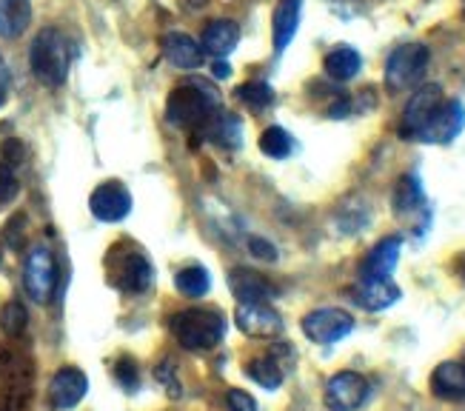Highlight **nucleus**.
<instances>
[{
    "instance_id": "nucleus-1",
    "label": "nucleus",
    "mask_w": 465,
    "mask_h": 411,
    "mask_svg": "<svg viewBox=\"0 0 465 411\" xmlns=\"http://www.w3.org/2000/svg\"><path fill=\"white\" fill-rule=\"evenodd\" d=\"M220 109V92L209 84V80L192 77L186 84L172 89L166 100V117L172 126L180 129H197Z\"/></svg>"
},
{
    "instance_id": "nucleus-2",
    "label": "nucleus",
    "mask_w": 465,
    "mask_h": 411,
    "mask_svg": "<svg viewBox=\"0 0 465 411\" xmlns=\"http://www.w3.org/2000/svg\"><path fill=\"white\" fill-rule=\"evenodd\" d=\"M72 64V46L66 35L60 29H40L37 37L29 46V66L32 75L40 80L44 86L54 89L66 80Z\"/></svg>"
},
{
    "instance_id": "nucleus-3",
    "label": "nucleus",
    "mask_w": 465,
    "mask_h": 411,
    "mask_svg": "<svg viewBox=\"0 0 465 411\" xmlns=\"http://www.w3.org/2000/svg\"><path fill=\"white\" fill-rule=\"evenodd\" d=\"M172 332L177 343L189 352H209L226 335V320L212 308H186L172 317Z\"/></svg>"
},
{
    "instance_id": "nucleus-4",
    "label": "nucleus",
    "mask_w": 465,
    "mask_h": 411,
    "mask_svg": "<svg viewBox=\"0 0 465 411\" xmlns=\"http://www.w3.org/2000/svg\"><path fill=\"white\" fill-rule=\"evenodd\" d=\"M429 60H431L429 46H422V44L397 46L386 60V89L391 95H400V92L420 86L422 77H426Z\"/></svg>"
},
{
    "instance_id": "nucleus-5",
    "label": "nucleus",
    "mask_w": 465,
    "mask_h": 411,
    "mask_svg": "<svg viewBox=\"0 0 465 411\" xmlns=\"http://www.w3.org/2000/svg\"><path fill=\"white\" fill-rule=\"evenodd\" d=\"M24 289L35 303H49L54 289H57V263L54 255L44 246L29 252L26 266H24Z\"/></svg>"
},
{
    "instance_id": "nucleus-6",
    "label": "nucleus",
    "mask_w": 465,
    "mask_h": 411,
    "mask_svg": "<svg viewBox=\"0 0 465 411\" xmlns=\"http://www.w3.org/2000/svg\"><path fill=\"white\" fill-rule=\"evenodd\" d=\"M351 328L354 317L342 312V308H317V312H309L302 317V335L317 346H331L351 335Z\"/></svg>"
},
{
    "instance_id": "nucleus-7",
    "label": "nucleus",
    "mask_w": 465,
    "mask_h": 411,
    "mask_svg": "<svg viewBox=\"0 0 465 411\" xmlns=\"http://www.w3.org/2000/svg\"><path fill=\"white\" fill-rule=\"evenodd\" d=\"M391 206H394V215L400 220H409L417 232H426L429 203H426V192H422L420 180L414 175H402L397 180L394 195H391Z\"/></svg>"
},
{
    "instance_id": "nucleus-8",
    "label": "nucleus",
    "mask_w": 465,
    "mask_h": 411,
    "mask_svg": "<svg viewBox=\"0 0 465 411\" xmlns=\"http://www.w3.org/2000/svg\"><path fill=\"white\" fill-rule=\"evenodd\" d=\"M112 275H114V286L124 289L129 295H143L152 280H154V269L152 263L140 255V252H117L112 255Z\"/></svg>"
},
{
    "instance_id": "nucleus-9",
    "label": "nucleus",
    "mask_w": 465,
    "mask_h": 411,
    "mask_svg": "<svg viewBox=\"0 0 465 411\" xmlns=\"http://www.w3.org/2000/svg\"><path fill=\"white\" fill-rule=\"evenodd\" d=\"M446 100L442 97V89L437 84H429V86H420L411 100L406 112H402V123H400V137L406 140H417V135L422 132V126L431 120V115L440 109V103Z\"/></svg>"
},
{
    "instance_id": "nucleus-10",
    "label": "nucleus",
    "mask_w": 465,
    "mask_h": 411,
    "mask_svg": "<svg viewBox=\"0 0 465 411\" xmlns=\"http://www.w3.org/2000/svg\"><path fill=\"white\" fill-rule=\"evenodd\" d=\"M465 129V106L460 100H442L440 109L417 135L420 143H451Z\"/></svg>"
},
{
    "instance_id": "nucleus-11",
    "label": "nucleus",
    "mask_w": 465,
    "mask_h": 411,
    "mask_svg": "<svg viewBox=\"0 0 465 411\" xmlns=\"http://www.w3.org/2000/svg\"><path fill=\"white\" fill-rule=\"evenodd\" d=\"M369 397V380L357 372H337L326 383V406L331 411H357Z\"/></svg>"
},
{
    "instance_id": "nucleus-12",
    "label": "nucleus",
    "mask_w": 465,
    "mask_h": 411,
    "mask_svg": "<svg viewBox=\"0 0 465 411\" xmlns=\"http://www.w3.org/2000/svg\"><path fill=\"white\" fill-rule=\"evenodd\" d=\"M237 328L249 337L269 340L282 332V320L269 303H240L234 312Z\"/></svg>"
},
{
    "instance_id": "nucleus-13",
    "label": "nucleus",
    "mask_w": 465,
    "mask_h": 411,
    "mask_svg": "<svg viewBox=\"0 0 465 411\" xmlns=\"http://www.w3.org/2000/svg\"><path fill=\"white\" fill-rule=\"evenodd\" d=\"M89 209L97 220L104 223H117L132 212V195L120 186V183H104L97 186L89 197Z\"/></svg>"
},
{
    "instance_id": "nucleus-14",
    "label": "nucleus",
    "mask_w": 465,
    "mask_h": 411,
    "mask_svg": "<svg viewBox=\"0 0 465 411\" xmlns=\"http://www.w3.org/2000/svg\"><path fill=\"white\" fill-rule=\"evenodd\" d=\"M402 252V237L391 235V237H382L374 249L366 255L360 266V280H389L391 272L397 269V260Z\"/></svg>"
},
{
    "instance_id": "nucleus-15",
    "label": "nucleus",
    "mask_w": 465,
    "mask_h": 411,
    "mask_svg": "<svg viewBox=\"0 0 465 411\" xmlns=\"http://www.w3.org/2000/svg\"><path fill=\"white\" fill-rule=\"evenodd\" d=\"M86 392H89L86 375L80 372V368H72V366L60 368L49 383V400L54 408H74L80 400L86 397Z\"/></svg>"
},
{
    "instance_id": "nucleus-16",
    "label": "nucleus",
    "mask_w": 465,
    "mask_h": 411,
    "mask_svg": "<svg viewBox=\"0 0 465 411\" xmlns=\"http://www.w3.org/2000/svg\"><path fill=\"white\" fill-rule=\"evenodd\" d=\"M229 289L240 303H269L277 295V289L266 277L249 269H234L229 275Z\"/></svg>"
},
{
    "instance_id": "nucleus-17",
    "label": "nucleus",
    "mask_w": 465,
    "mask_h": 411,
    "mask_svg": "<svg viewBox=\"0 0 465 411\" xmlns=\"http://www.w3.org/2000/svg\"><path fill=\"white\" fill-rule=\"evenodd\" d=\"M351 300L366 308V312H382L400 300V289L389 280H360V286L351 292Z\"/></svg>"
},
{
    "instance_id": "nucleus-18",
    "label": "nucleus",
    "mask_w": 465,
    "mask_h": 411,
    "mask_svg": "<svg viewBox=\"0 0 465 411\" xmlns=\"http://www.w3.org/2000/svg\"><path fill=\"white\" fill-rule=\"evenodd\" d=\"M300 12H302V0H280L274 17H272V37H274V52L282 55L289 49V44L297 35L300 26Z\"/></svg>"
},
{
    "instance_id": "nucleus-19",
    "label": "nucleus",
    "mask_w": 465,
    "mask_h": 411,
    "mask_svg": "<svg viewBox=\"0 0 465 411\" xmlns=\"http://www.w3.org/2000/svg\"><path fill=\"white\" fill-rule=\"evenodd\" d=\"M431 392L440 397V400H465V363H454V360H446L434 368L431 375Z\"/></svg>"
},
{
    "instance_id": "nucleus-20",
    "label": "nucleus",
    "mask_w": 465,
    "mask_h": 411,
    "mask_svg": "<svg viewBox=\"0 0 465 411\" xmlns=\"http://www.w3.org/2000/svg\"><path fill=\"white\" fill-rule=\"evenodd\" d=\"M163 55L174 69H200L203 64V49L183 32H172L163 37Z\"/></svg>"
},
{
    "instance_id": "nucleus-21",
    "label": "nucleus",
    "mask_w": 465,
    "mask_h": 411,
    "mask_svg": "<svg viewBox=\"0 0 465 411\" xmlns=\"http://www.w3.org/2000/svg\"><path fill=\"white\" fill-rule=\"evenodd\" d=\"M237 40H240V26L234 24V20H212V24L206 26L203 32V52H209L212 57H226L234 52L237 46Z\"/></svg>"
},
{
    "instance_id": "nucleus-22",
    "label": "nucleus",
    "mask_w": 465,
    "mask_h": 411,
    "mask_svg": "<svg viewBox=\"0 0 465 411\" xmlns=\"http://www.w3.org/2000/svg\"><path fill=\"white\" fill-rule=\"evenodd\" d=\"M200 129H203V135L212 137L217 146H223V149H237L242 143V123H240V117H234L229 112L217 109Z\"/></svg>"
},
{
    "instance_id": "nucleus-23",
    "label": "nucleus",
    "mask_w": 465,
    "mask_h": 411,
    "mask_svg": "<svg viewBox=\"0 0 465 411\" xmlns=\"http://www.w3.org/2000/svg\"><path fill=\"white\" fill-rule=\"evenodd\" d=\"M32 24L29 0H0V37L15 40Z\"/></svg>"
},
{
    "instance_id": "nucleus-24",
    "label": "nucleus",
    "mask_w": 465,
    "mask_h": 411,
    "mask_svg": "<svg viewBox=\"0 0 465 411\" xmlns=\"http://www.w3.org/2000/svg\"><path fill=\"white\" fill-rule=\"evenodd\" d=\"M322 69H326V75L331 80H340V84H346V80H351V77L360 75L362 57L351 46H337L334 52L326 55V60H322Z\"/></svg>"
},
{
    "instance_id": "nucleus-25",
    "label": "nucleus",
    "mask_w": 465,
    "mask_h": 411,
    "mask_svg": "<svg viewBox=\"0 0 465 411\" xmlns=\"http://www.w3.org/2000/svg\"><path fill=\"white\" fill-rule=\"evenodd\" d=\"M246 372H249V377H252L257 386L269 388V392H274V388H280V386H282V366L277 363V357H274V355L249 360Z\"/></svg>"
},
{
    "instance_id": "nucleus-26",
    "label": "nucleus",
    "mask_w": 465,
    "mask_h": 411,
    "mask_svg": "<svg viewBox=\"0 0 465 411\" xmlns=\"http://www.w3.org/2000/svg\"><path fill=\"white\" fill-rule=\"evenodd\" d=\"M177 292L183 297H203L212 289V277L203 266H189V269H180L174 277Z\"/></svg>"
},
{
    "instance_id": "nucleus-27",
    "label": "nucleus",
    "mask_w": 465,
    "mask_h": 411,
    "mask_svg": "<svg viewBox=\"0 0 465 411\" xmlns=\"http://www.w3.org/2000/svg\"><path fill=\"white\" fill-rule=\"evenodd\" d=\"M292 135L286 129H280V126H272L260 135V152L262 155H269L272 160H282V157H289L292 155Z\"/></svg>"
},
{
    "instance_id": "nucleus-28",
    "label": "nucleus",
    "mask_w": 465,
    "mask_h": 411,
    "mask_svg": "<svg viewBox=\"0 0 465 411\" xmlns=\"http://www.w3.org/2000/svg\"><path fill=\"white\" fill-rule=\"evenodd\" d=\"M26 323H29V315H26L24 303L9 300L4 308H0V332L6 337H20L26 332Z\"/></svg>"
},
{
    "instance_id": "nucleus-29",
    "label": "nucleus",
    "mask_w": 465,
    "mask_h": 411,
    "mask_svg": "<svg viewBox=\"0 0 465 411\" xmlns=\"http://www.w3.org/2000/svg\"><path fill=\"white\" fill-rule=\"evenodd\" d=\"M237 97L246 103L249 109H266L274 103V92L269 84H262V80H252V84H242L237 89Z\"/></svg>"
},
{
    "instance_id": "nucleus-30",
    "label": "nucleus",
    "mask_w": 465,
    "mask_h": 411,
    "mask_svg": "<svg viewBox=\"0 0 465 411\" xmlns=\"http://www.w3.org/2000/svg\"><path fill=\"white\" fill-rule=\"evenodd\" d=\"M20 192V183L15 177V172L6 166V163H0V206H6L17 197Z\"/></svg>"
},
{
    "instance_id": "nucleus-31",
    "label": "nucleus",
    "mask_w": 465,
    "mask_h": 411,
    "mask_svg": "<svg viewBox=\"0 0 465 411\" xmlns=\"http://www.w3.org/2000/svg\"><path fill=\"white\" fill-rule=\"evenodd\" d=\"M24 226H26V217L24 215H15L9 223H6V243L12 246V249H24Z\"/></svg>"
},
{
    "instance_id": "nucleus-32",
    "label": "nucleus",
    "mask_w": 465,
    "mask_h": 411,
    "mask_svg": "<svg viewBox=\"0 0 465 411\" xmlns=\"http://www.w3.org/2000/svg\"><path fill=\"white\" fill-rule=\"evenodd\" d=\"M114 375H117V380L124 383L126 388H137V383H140V377H137V366H134V360H129V357H124V360L117 363Z\"/></svg>"
},
{
    "instance_id": "nucleus-33",
    "label": "nucleus",
    "mask_w": 465,
    "mask_h": 411,
    "mask_svg": "<svg viewBox=\"0 0 465 411\" xmlns=\"http://www.w3.org/2000/svg\"><path fill=\"white\" fill-rule=\"evenodd\" d=\"M229 411H257V400L242 392V388H232L229 392Z\"/></svg>"
},
{
    "instance_id": "nucleus-34",
    "label": "nucleus",
    "mask_w": 465,
    "mask_h": 411,
    "mask_svg": "<svg viewBox=\"0 0 465 411\" xmlns=\"http://www.w3.org/2000/svg\"><path fill=\"white\" fill-rule=\"evenodd\" d=\"M249 249H252V255L257 257V260H269V263H274L277 260V249L269 243V240H262V237H252L249 240Z\"/></svg>"
},
{
    "instance_id": "nucleus-35",
    "label": "nucleus",
    "mask_w": 465,
    "mask_h": 411,
    "mask_svg": "<svg viewBox=\"0 0 465 411\" xmlns=\"http://www.w3.org/2000/svg\"><path fill=\"white\" fill-rule=\"evenodd\" d=\"M4 157L9 160V163H20V160H24V146H20V140H6L4 143Z\"/></svg>"
},
{
    "instance_id": "nucleus-36",
    "label": "nucleus",
    "mask_w": 465,
    "mask_h": 411,
    "mask_svg": "<svg viewBox=\"0 0 465 411\" xmlns=\"http://www.w3.org/2000/svg\"><path fill=\"white\" fill-rule=\"evenodd\" d=\"M6 95H9V69L4 64V57H0V106L6 103Z\"/></svg>"
},
{
    "instance_id": "nucleus-37",
    "label": "nucleus",
    "mask_w": 465,
    "mask_h": 411,
    "mask_svg": "<svg viewBox=\"0 0 465 411\" xmlns=\"http://www.w3.org/2000/svg\"><path fill=\"white\" fill-rule=\"evenodd\" d=\"M212 75H214L217 80H226V77L232 75V66L226 64V60H217V64H214V69H212Z\"/></svg>"
},
{
    "instance_id": "nucleus-38",
    "label": "nucleus",
    "mask_w": 465,
    "mask_h": 411,
    "mask_svg": "<svg viewBox=\"0 0 465 411\" xmlns=\"http://www.w3.org/2000/svg\"><path fill=\"white\" fill-rule=\"evenodd\" d=\"M206 4H209V0H183V6H186L189 12H200V9H206Z\"/></svg>"
},
{
    "instance_id": "nucleus-39",
    "label": "nucleus",
    "mask_w": 465,
    "mask_h": 411,
    "mask_svg": "<svg viewBox=\"0 0 465 411\" xmlns=\"http://www.w3.org/2000/svg\"><path fill=\"white\" fill-rule=\"evenodd\" d=\"M460 275H462V283H465V260H462V266H460Z\"/></svg>"
}]
</instances>
